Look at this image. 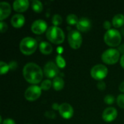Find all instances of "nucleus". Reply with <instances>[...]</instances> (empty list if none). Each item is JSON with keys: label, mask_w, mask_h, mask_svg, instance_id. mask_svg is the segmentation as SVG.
<instances>
[{"label": "nucleus", "mask_w": 124, "mask_h": 124, "mask_svg": "<svg viewBox=\"0 0 124 124\" xmlns=\"http://www.w3.org/2000/svg\"><path fill=\"white\" fill-rule=\"evenodd\" d=\"M23 74L25 79L31 84H39L43 78V72L41 68L34 62H28L25 65Z\"/></svg>", "instance_id": "1"}, {"label": "nucleus", "mask_w": 124, "mask_h": 124, "mask_svg": "<svg viewBox=\"0 0 124 124\" xmlns=\"http://www.w3.org/2000/svg\"><path fill=\"white\" fill-rule=\"evenodd\" d=\"M46 36L49 41L54 44H61L65 39L63 31L58 26H50L46 33Z\"/></svg>", "instance_id": "2"}, {"label": "nucleus", "mask_w": 124, "mask_h": 124, "mask_svg": "<svg viewBox=\"0 0 124 124\" xmlns=\"http://www.w3.org/2000/svg\"><path fill=\"white\" fill-rule=\"evenodd\" d=\"M38 46L37 41L35 39L32 37H25L23 38L20 44V49L22 53L25 54H33Z\"/></svg>", "instance_id": "3"}, {"label": "nucleus", "mask_w": 124, "mask_h": 124, "mask_svg": "<svg viewBox=\"0 0 124 124\" xmlns=\"http://www.w3.org/2000/svg\"><path fill=\"white\" fill-rule=\"evenodd\" d=\"M104 41L108 45L110 46H118L121 41V34L118 30L111 28L107 31L105 33Z\"/></svg>", "instance_id": "4"}, {"label": "nucleus", "mask_w": 124, "mask_h": 124, "mask_svg": "<svg viewBox=\"0 0 124 124\" xmlns=\"http://www.w3.org/2000/svg\"><path fill=\"white\" fill-rule=\"evenodd\" d=\"M120 57V52L117 49L110 48L105 50L102 54V61L109 65H113L117 62Z\"/></svg>", "instance_id": "5"}, {"label": "nucleus", "mask_w": 124, "mask_h": 124, "mask_svg": "<svg viewBox=\"0 0 124 124\" xmlns=\"http://www.w3.org/2000/svg\"><path fill=\"white\" fill-rule=\"evenodd\" d=\"M68 40L70 46L73 49H78L82 44V36L77 30H72L68 33Z\"/></svg>", "instance_id": "6"}, {"label": "nucleus", "mask_w": 124, "mask_h": 124, "mask_svg": "<svg viewBox=\"0 0 124 124\" xmlns=\"http://www.w3.org/2000/svg\"><path fill=\"white\" fill-rule=\"evenodd\" d=\"M108 68L105 65L97 64L91 69V76L93 78L101 81L108 75Z\"/></svg>", "instance_id": "7"}, {"label": "nucleus", "mask_w": 124, "mask_h": 124, "mask_svg": "<svg viewBox=\"0 0 124 124\" xmlns=\"http://www.w3.org/2000/svg\"><path fill=\"white\" fill-rule=\"evenodd\" d=\"M41 94V88L37 85L30 86L25 92V97L27 100L33 101L37 100Z\"/></svg>", "instance_id": "8"}, {"label": "nucleus", "mask_w": 124, "mask_h": 124, "mask_svg": "<svg viewBox=\"0 0 124 124\" xmlns=\"http://www.w3.org/2000/svg\"><path fill=\"white\" fill-rule=\"evenodd\" d=\"M58 73H59L58 66L55 63H54L52 61H49L45 64L44 67V73L46 77L49 78H54L55 77H57L56 76L58 74Z\"/></svg>", "instance_id": "9"}, {"label": "nucleus", "mask_w": 124, "mask_h": 124, "mask_svg": "<svg viewBox=\"0 0 124 124\" xmlns=\"http://www.w3.org/2000/svg\"><path fill=\"white\" fill-rule=\"evenodd\" d=\"M58 110H59L60 116L65 119L70 118L73 115V107L70 104L66 103V102L62 103L61 105H60V108Z\"/></svg>", "instance_id": "10"}, {"label": "nucleus", "mask_w": 124, "mask_h": 124, "mask_svg": "<svg viewBox=\"0 0 124 124\" xmlns=\"http://www.w3.org/2000/svg\"><path fill=\"white\" fill-rule=\"evenodd\" d=\"M47 28V24L44 20H36L31 25V30L34 33L41 34L44 33Z\"/></svg>", "instance_id": "11"}, {"label": "nucleus", "mask_w": 124, "mask_h": 124, "mask_svg": "<svg viewBox=\"0 0 124 124\" xmlns=\"http://www.w3.org/2000/svg\"><path fill=\"white\" fill-rule=\"evenodd\" d=\"M118 115L117 110L113 107H109L105 109L102 113V118L106 122H111L114 121Z\"/></svg>", "instance_id": "12"}, {"label": "nucleus", "mask_w": 124, "mask_h": 124, "mask_svg": "<svg viewBox=\"0 0 124 124\" xmlns=\"http://www.w3.org/2000/svg\"><path fill=\"white\" fill-rule=\"evenodd\" d=\"M76 26H77V28L78 31H80L81 32H86L90 30V28L92 27V23L89 18H87L86 17H83L78 20V22Z\"/></svg>", "instance_id": "13"}, {"label": "nucleus", "mask_w": 124, "mask_h": 124, "mask_svg": "<svg viewBox=\"0 0 124 124\" xmlns=\"http://www.w3.org/2000/svg\"><path fill=\"white\" fill-rule=\"evenodd\" d=\"M11 12V6L8 2L1 1L0 3V20L7 18Z\"/></svg>", "instance_id": "14"}, {"label": "nucleus", "mask_w": 124, "mask_h": 124, "mask_svg": "<svg viewBox=\"0 0 124 124\" xmlns=\"http://www.w3.org/2000/svg\"><path fill=\"white\" fill-rule=\"evenodd\" d=\"M29 6V1L28 0H15L13 2V8L17 12H24Z\"/></svg>", "instance_id": "15"}, {"label": "nucleus", "mask_w": 124, "mask_h": 124, "mask_svg": "<svg viewBox=\"0 0 124 124\" xmlns=\"http://www.w3.org/2000/svg\"><path fill=\"white\" fill-rule=\"evenodd\" d=\"M11 23L15 28H20L25 23V17L22 14H15L11 18Z\"/></svg>", "instance_id": "16"}, {"label": "nucleus", "mask_w": 124, "mask_h": 124, "mask_svg": "<svg viewBox=\"0 0 124 124\" xmlns=\"http://www.w3.org/2000/svg\"><path fill=\"white\" fill-rule=\"evenodd\" d=\"M41 52L44 54H49L52 52V46L47 41H41L39 45Z\"/></svg>", "instance_id": "17"}, {"label": "nucleus", "mask_w": 124, "mask_h": 124, "mask_svg": "<svg viewBox=\"0 0 124 124\" xmlns=\"http://www.w3.org/2000/svg\"><path fill=\"white\" fill-rule=\"evenodd\" d=\"M113 25L116 27V28H119L121 27L122 25H124V15L123 14H117L113 18V21H112Z\"/></svg>", "instance_id": "18"}, {"label": "nucleus", "mask_w": 124, "mask_h": 124, "mask_svg": "<svg viewBox=\"0 0 124 124\" xmlns=\"http://www.w3.org/2000/svg\"><path fill=\"white\" fill-rule=\"evenodd\" d=\"M64 81L63 79L60 77V76H57L54 78L53 80V82H52V85H53V87L55 90H60L63 88L64 86Z\"/></svg>", "instance_id": "19"}, {"label": "nucleus", "mask_w": 124, "mask_h": 124, "mask_svg": "<svg viewBox=\"0 0 124 124\" xmlns=\"http://www.w3.org/2000/svg\"><path fill=\"white\" fill-rule=\"evenodd\" d=\"M32 8L36 12H41L43 9V4L39 0H33L32 1Z\"/></svg>", "instance_id": "20"}, {"label": "nucleus", "mask_w": 124, "mask_h": 124, "mask_svg": "<svg viewBox=\"0 0 124 124\" xmlns=\"http://www.w3.org/2000/svg\"><path fill=\"white\" fill-rule=\"evenodd\" d=\"M66 20L67 23L69 25H77L78 22V17L75 15V14H70L67 16L66 17Z\"/></svg>", "instance_id": "21"}, {"label": "nucleus", "mask_w": 124, "mask_h": 124, "mask_svg": "<svg viewBox=\"0 0 124 124\" xmlns=\"http://www.w3.org/2000/svg\"><path fill=\"white\" fill-rule=\"evenodd\" d=\"M52 23L54 25V26H57L59 25H60L62 22V18L61 17V15H58V14H55L52 19Z\"/></svg>", "instance_id": "22"}, {"label": "nucleus", "mask_w": 124, "mask_h": 124, "mask_svg": "<svg viewBox=\"0 0 124 124\" xmlns=\"http://www.w3.org/2000/svg\"><path fill=\"white\" fill-rule=\"evenodd\" d=\"M9 70V64L3 62V61H1L0 62V73L1 75L7 73Z\"/></svg>", "instance_id": "23"}, {"label": "nucleus", "mask_w": 124, "mask_h": 124, "mask_svg": "<svg viewBox=\"0 0 124 124\" xmlns=\"http://www.w3.org/2000/svg\"><path fill=\"white\" fill-rule=\"evenodd\" d=\"M52 85V81L49 79H46L41 82V89H44V90H48L51 88Z\"/></svg>", "instance_id": "24"}, {"label": "nucleus", "mask_w": 124, "mask_h": 124, "mask_svg": "<svg viewBox=\"0 0 124 124\" xmlns=\"http://www.w3.org/2000/svg\"><path fill=\"white\" fill-rule=\"evenodd\" d=\"M56 62H57V64L58 65V67L62 68L65 66V60H64V58L60 55H57V57H56Z\"/></svg>", "instance_id": "25"}, {"label": "nucleus", "mask_w": 124, "mask_h": 124, "mask_svg": "<svg viewBox=\"0 0 124 124\" xmlns=\"http://www.w3.org/2000/svg\"><path fill=\"white\" fill-rule=\"evenodd\" d=\"M104 101L108 105H111L115 102V97L111 94H108L104 97Z\"/></svg>", "instance_id": "26"}, {"label": "nucleus", "mask_w": 124, "mask_h": 124, "mask_svg": "<svg viewBox=\"0 0 124 124\" xmlns=\"http://www.w3.org/2000/svg\"><path fill=\"white\" fill-rule=\"evenodd\" d=\"M117 103L120 108H124V94L118 95L117 97Z\"/></svg>", "instance_id": "27"}, {"label": "nucleus", "mask_w": 124, "mask_h": 124, "mask_svg": "<svg viewBox=\"0 0 124 124\" xmlns=\"http://www.w3.org/2000/svg\"><path fill=\"white\" fill-rule=\"evenodd\" d=\"M97 88L99 89H100V90H104L105 89V87H106V84H105V83L103 81H99L98 82H97Z\"/></svg>", "instance_id": "28"}, {"label": "nucleus", "mask_w": 124, "mask_h": 124, "mask_svg": "<svg viewBox=\"0 0 124 124\" xmlns=\"http://www.w3.org/2000/svg\"><path fill=\"white\" fill-rule=\"evenodd\" d=\"M7 28H8V26H7V25L6 23H4L3 21H1L0 22V31L1 33L6 31L7 30Z\"/></svg>", "instance_id": "29"}, {"label": "nucleus", "mask_w": 124, "mask_h": 124, "mask_svg": "<svg viewBox=\"0 0 124 124\" xmlns=\"http://www.w3.org/2000/svg\"><path fill=\"white\" fill-rule=\"evenodd\" d=\"M45 116L46 117H47V118H55V116H56V115H55V113H54V111H52V110H49V111H46V113H45Z\"/></svg>", "instance_id": "30"}, {"label": "nucleus", "mask_w": 124, "mask_h": 124, "mask_svg": "<svg viewBox=\"0 0 124 124\" xmlns=\"http://www.w3.org/2000/svg\"><path fill=\"white\" fill-rule=\"evenodd\" d=\"M9 69L11 70H15L17 67V63L15 61H11L9 63Z\"/></svg>", "instance_id": "31"}, {"label": "nucleus", "mask_w": 124, "mask_h": 124, "mask_svg": "<svg viewBox=\"0 0 124 124\" xmlns=\"http://www.w3.org/2000/svg\"><path fill=\"white\" fill-rule=\"evenodd\" d=\"M103 27H104L105 29H107L108 31L110 30V29H111V28H111V23H110V22L108 21V20L105 21V22L103 23Z\"/></svg>", "instance_id": "32"}, {"label": "nucleus", "mask_w": 124, "mask_h": 124, "mask_svg": "<svg viewBox=\"0 0 124 124\" xmlns=\"http://www.w3.org/2000/svg\"><path fill=\"white\" fill-rule=\"evenodd\" d=\"M2 124H15V122L12 118H7V119L3 121Z\"/></svg>", "instance_id": "33"}, {"label": "nucleus", "mask_w": 124, "mask_h": 124, "mask_svg": "<svg viewBox=\"0 0 124 124\" xmlns=\"http://www.w3.org/2000/svg\"><path fill=\"white\" fill-rule=\"evenodd\" d=\"M118 50L119 51V52H121V53H123L124 54V44H121V45L119 46Z\"/></svg>", "instance_id": "34"}, {"label": "nucleus", "mask_w": 124, "mask_h": 124, "mask_svg": "<svg viewBox=\"0 0 124 124\" xmlns=\"http://www.w3.org/2000/svg\"><path fill=\"white\" fill-rule=\"evenodd\" d=\"M52 108H53L54 110H59L60 105H58L57 103H54V104H52Z\"/></svg>", "instance_id": "35"}, {"label": "nucleus", "mask_w": 124, "mask_h": 124, "mask_svg": "<svg viewBox=\"0 0 124 124\" xmlns=\"http://www.w3.org/2000/svg\"><path fill=\"white\" fill-rule=\"evenodd\" d=\"M119 89H120L121 92H124V81H123V82L120 84V86H119Z\"/></svg>", "instance_id": "36"}, {"label": "nucleus", "mask_w": 124, "mask_h": 124, "mask_svg": "<svg viewBox=\"0 0 124 124\" xmlns=\"http://www.w3.org/2000/svg\"><path fill=\"white\" fill-rule=\"evenodd\" d=\"M120 63H121V65L124 68V54L122 55V57H121V60H120Z\"/></svg>", "instance_id": "37"}, {"label": "nucleus", "mask_w": 124, "mask_h": 124, "mask_svg": "<svg viewBox=\"0 0 124 124\" xmlns=\"http://www.w3.org/2000/svg\"><path fill=\"white\" fill-rule=\"evenodd\" d=\"M121 32H122V34L124 36V26H123V28L121 29Z\"/></svg>", "instance_id": "38"}]
</instances>
